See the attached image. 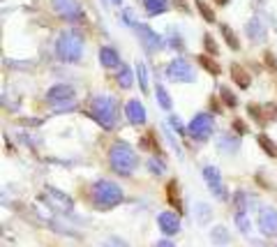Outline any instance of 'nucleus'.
<instances>
[{"mask_svg": "<svg viewBox=\"0 0 277 247\" xmlns=\"http://www.w3.org/2000/svg\"><path fill=\"white\" fill-rule=\"evenodd\" d=\"M196 7H199V12H201V17L208 21V23H215V12H212L210 7H208V2L206 0H196Z\"/></svg>", "mask_w": 277, "mask_h": 247, "instance_id": "obj_21", "label": "nucleus"}, {"mask_svg": "<svg viewBox=\"0 0 277 247\" xmlns=\"http://www.w3.org/2000/svg\"><path fill=\"white\" fill-rule=\"evenodd\" d=\"M222 35L227 37V44H229V46H231V49H233V51H238V49H240V42H238L236 33H233V30H231L229 25H222Z\"/></svg>", "mask_w": 277, "mask_h": 247, "instance_id": "obj_20", "label": "nucleus"}, {"mask_svg": "<svg viewBox=\"0 0 277 247\" xmlns=\"http://www.w3.org/2000/svg\"><path fill=\"white\" fill-rule=\"evenodd\" d=\"M212 236H215V238L220 240V245H224V243H227V231L222 229V226H220V229H215V231H212Z\"/></svg>", "mask_w": 277, "mask_h": 247, "instance_id": "obj_31", "label": "nucleus"}, {"mask_svg": "<svg viewBox=\"0 0 277 247\" xmlns=\"http://www.w3.org/2000/svg\"><path fill=\"white\" fill-rule=\"evenodd\" d=\"M259 146L263 148V153H268L270 157H277V146H275V141L268 139L266 134H259Z\"/></svg>", "mask_w": 277, "mask_h": 247, "instance_id": "obj_18", "label": "nucleus"}, {"mask_svg": "<svg viewBox=\"0 0 277 247\" xmlns=\"http://www.w3.org/2000/svg\"><path fill=\"white\" fill-rule=\"evenodd\" d=\"M259 226L266 236H277V210L275 208H261L259 213Z\"/></svg>", "mask_w": 277, "mask_h": 247, "instance_id": "obj_10", "label": "nucleus"}, {"mask_svg": "<svg viewBox=\"0 0 277 247\" xmlns=\"http://www.w3.org/2000/svg\"><path fill=\"white\" fill-rule=\"evenodd\" d=\"M137 72H138V81H141V88H143V92H148V74H146V65H143V63H138V65H137Z\"/></svg>", "mask_w": 277, "mask_h": 247, "instance_id": "obj_26", "label": "nucleus"}, {"mask_svg": "<svg viewBox=\"0 0 277 247\" xmlns=\"http://www.w3.org/2000/svg\"><path fill=\"white\" fill-rule=\"evenodd\" d=\"M231 76H233V81H236L240 88H250V81H252V79H250V74H247L240 65H231Z\"/></svg>", "mask_w": 277, "mask_h": 247, "instance_id": "obj_15", "label": "nucleus"}, {"mask_svg": "<svg viewBox=\"0 0 277 247\" xmlns=\"http://www.w3.org/2000/svg\"><path fill=\"white\" fill-rule=\"evenodd\" d=\"M233 127L238 130V134H245V132H247V125H245L243 120H236V123H233Z\"/></svg>", "mask_w": 277, "mask_h": 247, "instance_id": "obj_37", "label": "nucleus"}, {"mask_svg": "<svg viewBox=\"0 0 277 247\" xmlns=\"http://www.w3.org/2000/svg\"><path fill=\"white\" fill-rule=\"evenodd\" d=\"M125 111H127L130 123H134V125H143V123H146V109H143V104H141L138 99H130V102H127V107H125Z\"/></svg>", "mask_w": 277, "mask_h": 247, "instance_id": "obj_12", "label": "nucleus"}, {"mask_svg": "<svg viewBox=\"0 0 277 247\" xmlns=\"http://www.w3.org/2000/svg\"><path fill=\"white\" fill-rule=\"evenodd\" d=\"M204 44H206V49H208V51H212V53H217V44L212 42L210 35H206V37H204Z\"/></svg>", "mask_w": 277, "mask_h": 247, "instance_id": "obj_32", "label": "nucleus"}, {"mask_svg": "<svg viewBox=\"0 0 277 247\" xmlns=\"http://www.w3.org/2000/svg\"><path fill=\"white\" fill-rule=\"evenodd\" d=\"M53 7L65 21H74V23L83 21V12L76 0H53Z\"/></svg>", "mask_w": 277, "mask_h": 247, "instance_id": "obj_6", "label": "nucleus"}, {"mask_svg": "<svg viewBox=\"0 0 277 247\" xmlns=\"http://www.w3.org/2000/svg\"><path fill=\"white\" fill-rule=\"evenodd\" d=\"M109 162H111V169L120 176H130L138 164L137 150L132 148L127 141H115L111 150H109Z\"/></svg>", "mask_w": 277, "mask_h": 247, "instance_id": "obj_1", "label": "nucleus"}, {"mask_svg": "<svg viewBox=\"0 0 277 247\" xmlns=\"http://www.w3.org/2000/svg\"><path fill=\"white\" fill-rule=\"evenodd\" d=\"M157 102H160V107L162 109H166V111H169V109H171V99H169V95H166V90H164L162 86H157Z\"/></svg>", "mask_w": 277, "mask_h": 247, "instance_id": "obj_24", "label": "nucleus"}, {"mask_svg": "<svg viewBox=\"0 0 277 247\" xmlns=\"http://www.w3.org/2000/svg\"><path fill=\"white\" fill-rule=\"evenodd\" d=\"M199 220H201V222L208 220V206H206V203H199Z\"/></svg>", "mask_w": 277, "mask_h": 247, "instance_id": "obj_34", "label": "nucleus"}, {"mask_svg": "<svg viewBox=\"0 0 277 247\" xmlns=\"http://www.w3.org/2000/svg\"><path fill=\"white\" fill-rule=\"evenodd\" d=\"M157 224L164 233H178L180 231V217L176 213H162L157 217Z\"/></svg>", "mask_w": 277, "mask_h": 247, "instance_id": "obj_13", "label": "nucleus"}, {"mask_svg": "<svg viewBox=\"0 0 277 247\" xmlns=\"http://www.w3.org/2000/svg\"><path fill=\"white\" fill-rule=\"evenodd\" d=\"M236 213H245V194H236Z\"/></svg>", "mask_w": 277, "mask_h": 247, "instance_id": "obj_33", "label": "nucleus"}, {"mask_svg": "<svg viewBox=\"0 0 277 247\" xmlns=\"http://www.w3.org/2000/svg\"><path fill=\"white\" fill-rule=\"evenodd\" d=\"M46 97L53 102L58 107V111H63V109H72L74 107V90L69 86H53L49 92H46Z\"/></svg>", "mask_w": 277, "mask_h": 247, "instance_id": "obj_5", "label": "nucleus"}, {"mask_svg": "<svg viewBox=\"0 0 277 247\" xmlns=\"http://www.w3.org/2000/svg\"><path fill=\"white\" fill-rule=\"evenodd\" d=\"M238 146H240V141H238V139H231L229 134H224V136L220 139V148H222V150H236Z\"/></svg>", "mask_w": 277, "mask_h": 247, "instance_id": "obj_25", "label": "nucleus"}, {"mask_svg": "<svg viewBox=\"0 0 277 247\" xmlns=\"http://www.w3.org/2000/svg\"><path fill=\"white\" fill-rule=\"evenodd\" d=\"M189 134L194 136V139L204 141L208 139L212 134V118L208 113H199L192 118V123H189Z\"/></svg>", "mask_w": 277, "mask_h": 247, "instance_id": "obj_7", "label": "nucleus"}, {"mask_svg": "<svg viewBox=\"0 0 277 247\" xmlns=\"http://www.w3.org/2000/svg\"><path fill=\"white\" fill-rule=\"evenodd\" d=\"M204 178L208 182L210 192L217 199H227V190H224V182H222V176L215 166H204Z\"/></svg>", "mask_w": 277, "mask_h": 247, "instance_id": "obj_9", "label": "nucleus"}, {"mask_svg": "<svg viewBox=\"0 0 277 247\" xmlns=\"http://www.w3.org/2000/svg\"><path fill=\"white\" fill-rule=\"evenodd\" d=\"M222 99H224V104H227V107H236V104H238L236 95L229 90V88H222Z\"/></svg>", "mask_w": 277, "mask_h": 247, "instance_id": "obj_28", "label": "nucleus"}, {"mask_svg": "<svg viewBox=\"0 0 277 247\" xmlns=\"http://www.w3.org/2000/svg\"><path fill=\"white\" fill-rule=\"evenodd\" d=\"M166 194H169V201L173 206H180V199H178V180H169L166 185Z\"/></svg>", "mask_w": 277, "mask_h": 247, "instance_id": "obj_22", "label": "nucleus"}, {"mask_svg": "<svg viewBox=\"0 0 277 247\" xmlns=\"http://www.w3.org/2000/svg\"><path fill=\"white\" fill-rule=\"evenodd\" d=\"M157 247H176V245H173V243H169V240H160V243H157Z\"/></svg>", "mask_w": 277, "mask_h": 247, "instance_id": "obj_39", "label": "nucleus"}, {"mask_svg": "<svg viewBox=\"0 0 277 247\" xmlns=\"http://www.w3.org/2000/svg\"><path fill=\"white\" fill-rule=\"evenodd\" d=\"M263 63L273 69V72H277V60H275V56L273 53H263Z\"/></svg>", "mask_w": 277, "mask_h": 247, "instance_id": "obj_30", "label": "nucleus"}, {"mask_svg": "<svg viewBox=\"0 0 277 247\" xmlns=\"http://www.w3.org/2000/svg\"><path fill=\"white\" fill-rule=\"evenodd\" d=\"M111 2H115V5H120V2H122V0H111Z\"/></svg>", "mask_w": 277, "mask_h": 247, "instance_id": "obj_41", "label": "nucleus"}, {"mask_svg": "<svg viewBox=\"0 0 277 247\" xmlns=\"http://www.w3.org/2000/svg\"><path fill=\"white\" fill-rule=\"evenodd\" d=\"M143 5H146V12L148 14H162V12H166V7H169V0H143Z\"/></svg>", "mask_w": 277, "mask_h": 247, "instance_id": "obj_16", "label": "nucleus"}, {"mask_svg": "<svg viewBox=\"0 0 277 247\" xmlns=\"http://www.w3.org/2000/svg\"><path fill=\"white\" fill-rule=\"evenodd\" d=\"M215 2H217V5H227L229 0H215Z\"/></svg>", "mask_w": 277, "mask_h": 247, "instance_id": "obj_40", "label": "nucleus"}, {"mask_svg": "<svg viewBox=\"0 0 277 247\" xmlns=\"http://www.w3.org/2000/svg\"><path fill=\"white\" fill-rule=\"evenodd\" d=\"M199 63H201V67H204L208 74H215V76H217V74L222 72L220 65H217V63H215L210 56H206V53H204V56H199Z\"/></svg>", "mask_w": 277, "mask_h": 247, "instance_id": "obj_17", "label": "nucleus"}, {"mask_svg": "<svg viewBox=\"0 0 277 247\" xmlns=\"http://www.w3.org/2000/svg\"><path fill=\"white\" fill-rule=\"evenodd\" d=\"M118 86L120 88H130L132 86V72H130V67H120V74H118Z\"/></svg>", "mask_w": 277, "mask_h": 247, "instance_id": "obj_23", "label": "nucleus"}, {"mask_svg": "<svg viewBox=\"0 0 277 247\" xmlns=\"http://www.w3.org/2000/svg\"><path fill=\"white\" fill-rule=\"evenodd\" d=\"M99 63H102L104 67H118L120 65V58H118L115 49H111V46H102V49H99Z\"/></svg>", "mask_w": 277, "mask_h": 247, "instance_id": "obj_14", "label": "nucleus"}, {"mask_svg": "<svg viewBox=\"0 0 277 247\" xmlns=\"http://www.w3.org/2000/svg\"><path fill=\"white\" fill-rule=\"evenodd\" d=\"M137 33H138V40L143 42V46H146L148 51H155L162 46V37L155 33V30H150L148 25H137Z\"/></svg>", "mask_w": 277, "mask_h": 247, "instance_id": "obj_11", "label": "nucleus"}, {"mask_svg": "<svg viewBox=\"0 0 277 247\" xmlns=\"http://www.w3.org/2000/svg\"><path fill=\"white\" fill-rule=\"evenodd\" d=\"M125 19H127V23H130V25H134V17H132V12H130V9L125 12Z\"/></svg>", "mask_w": 277, "mask_h": 247, "instance_id": "obj_38", "label": "nucleus"}, {"mask_svg": "<svg viewBox=\"0 0 277 247\" xmlns=\"http://www.w3.org/2000/svg\"><path fill=\"white\" fill-rule=\"evenodd\" d=\"M171 125H173V127H176V130H178L180 134H185V127H183V123H180V120H178V118H176V115H173V118H171Z\"/></svg>", "mask_w": 277, "mask_h": 247, "instance_id": "obj_36", "label": "nucleus"}, {"mask_svg": "<svg viewBox=\"0 0 277 247\" xmlns=\"http://www.w3.org/2000/svg\"><path fill=\"white\" fill-rule=\"evenodd\" d=\"M247 33L254 37V42H261L263 40V25H261L256 19H252V21L247 23Z\"/></svg>", "mask_w": 277, "mask_h": 247, "instance_id": "obj_19", "label": "nucleus"}, {"mask_svg": "<svg viewBox=\"0 0 277 247\" xmlns=\"http://www.w3.org/2000/svg\"><path fill=\"white\" fill-rule=\"evenodd\" d=\"M104 247H127V245H125L122 240H118V238H109L104 243Z\"/></svg>", "mask_w": 277, "mask_h": 247, "instance_id": "obj_35", "label": "nucleus"}, {"mask_svg": "<svg viewBox=\"0 0 277 247\" xmlns=\"http://www.w3.org/2000/svg\"><path fill=\"white\" fill-rule=\"evenodd\" d=\"M166 76L171 81H183V83H189L194 81V74H192V67L183 60V58H176L171 65L166 67Z\"/></svg>", "mask_w": 277, "mask_h": 247, "instance_id": "obj_8", "label": "nucleus"}, {"mask_svg": "<svg viewBox=\"0 0 277 247\" xmlns=\"http://www.w3.org/2000/svg\"><path fill=\"white\" fill-rule=\"evenodd\" d=\"M90 115L97 120L104 130H111L115 125V102L106 95H99V97L92 99L90 104Z\"/></svg>", "mask_w": 277, "mask_h": 247, "instance_id": "obj_4", "label": "nucleus"}, {"mask_svg": "<svg viewBox=\"0 0 277 247\" xmlns=\"http://www.w3.org/2000/svg\"><path fill=\"white\" fill-rule=\"evenodd\" d=\"M56 53L63 63H79L83 53V40L74 30H63L56 40Z\"/></svg>", "mask_w": 277, "mask_h": 247, "instance_id": "obj_2", "label": "nucleus"}, {"mask_svg": "<svg viewBox=\"0 0 277 247\" xmlns=\"http://www.w3.org/2000/svg\"><path fill=\"white\" fill-rule=\"evenodd\" d=\"M236 222H238V229L243 231V233H250V220H247V215L236 213Z\"/></svg>", "mask_w": 277, "mask_h": 247, "instance_id": "obj_27", "label": "nucleus"}, {"mask_svg": "<svg viewBox=\"0 0 277 247\" xmlns=\"http://www.w3.org/2000/svg\"><path fill=\"white\" fill-rule=\"evenodd\" d=\"M148 166H150V171L157 173V176L164 171V162H160V159H150V162H148Z\"/></svg>", "mask_w": 277, "mask_h": 247, "instance_id": "obj_29", "label": "nucleus"}, {"mask_svg": "<svg viewBox=\"0 0 277 247\" xmlns=\"http://www.w3.org/2000/svg\"><path fill=\"white\" fill-rule=\"evenodd\" d=\"M122 201V190L111 180H99L92 187V203L97 208H114Z\"/></svg>", "mask_w": 277, "mask_h": 247, "instance_id": "obj_3", "label": "nucleus"}]
</instances>
